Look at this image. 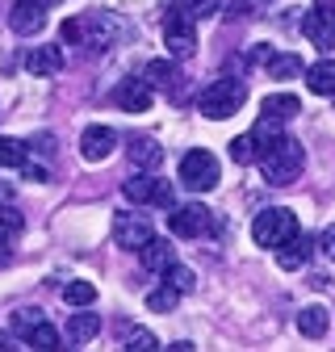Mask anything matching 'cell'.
Listing matches in <instances>:
<instances>
[{
    "label": "cell",
    "instance_id": "1",
    "mask_svg": "<svg viewBox=\"0 0 335 352\" xmlns=\"http://www.w3.org/2000/svg\"><path fill=\"white\" fill-rule=\"evenodd\" d=\"M260 172H264V181L268 185H293L302 176V164H306V155H302V143L298 139H281V143H273L260 160Z\"/></svg>",
    "mask_w": 335,
    "mask_h": 352
},
{
    "label": "cell",
    "instance_id": "2",
    "mask_svg": "<svg viewBox=\"0 0 335 352\" xmlns=\"http://www.w3.org/2000/svg\"><path fill=\"white\" fill-rule=\"evenodd\" d=\"M298 231H302V227H298V214H293V210H281V206L260 210L256 223H251V239H256L260 248H268V252H277L281 243H289Z\"/></svg>",
    "mask_w": 335,
    "mask_h": 352
},
{
    "label": "cell",
    "instance_id": "3",
    "mask_svg": "<svg viewBox=\"0 0 335 352\" xmlns=\"http://www.w3.org/2000/svg\"><path fill=\"white\" fill-rule=\"evenodd\" d=\"M243 101H247V88H243V80H214L209 88H201L197 109H201V118H214V122H222V118L239 113V105H243Z\"/></svg>",
    "mask_w": 335,
    "mask_h": 352
},
{
    "label": "cell",
    "instance_id": "4",
    "mask_svg": "<svg viewBox=\"0 0 335 352\" xmlns=\"http://www.w3.org/2000/svg\"><path fill=\"white\" fill-rule=\"evenodd\" d=\"M181 185L193 189V193H209V189H214L218 185V160H214V151H205V147L185 151V160H181Z\"/></svg>",
    "mask_w": 335,
    "mask_h": 352
},
{
    "label": "cell",
    "instance_id": "5",
    "mask_svg": "<svg viewBox=\"0 0 335 352\" xmlns=\"http://www.w3.org/2000/svg\"><path fill=\"white\" fill-rule=\"evenodd\" d=\"M163 42H168V55H172V59H189L197 51L193 17L181 5H172V9H168V17H163Z\"/></svg>",
    "mask_w": 335,
    "mask_h": 352
},
{
    "label": "cell",
    "instance_id": "6",
    "mask_svg": "<svg viewBox=\"0 0 335 352\" xmlns=\"http://www.w3.org/2000/svg\"><path fill=\"white\" fill-rule=\"evenodd\" d=\"M151 235H155V231H151V223H147L139 210H117V214H113V243H117V248L139 252Z\"/></svg>",
    "mask_w": 335,
    "mask_h": 352
},
{
    "label": "cell",
    "instance_id": "7",
    "mask_svg": "<svg viewBox=\"0 0 335 352\" xmlns=\"http://www.w3.org/2000/svg\"><path fill=\"white\" fill-rule=\"evenodd\" d=\"M168 231L181 235V239H197L209 231V210L201 201H189V206H172L168 210Z\"/></svg>",
    "mask_w": 335,
    "mask_h": 352
},
{
    "label": "cell",
    "instance_id": "8",
    "mask_svg": "<svg viewBox=\"0 0 335 352\" xmlns=\"http://www.w3.org/2000/svg\"><path fill=\"white\" fill-rule=\"evenodd\" d=\"M151 101H155V88L147 84V76H143V80L130 76V80H122V84L113 88V105L126 109V113H147Z\"/></svg>",
    "mask_w": 335,
    "mask_h": 352
},
{
    "label": "cell",
    "instance_id": "9",
    "mask_svg": "<svg viewBox=\"0 0 335 352\" xmlns=\"http://www.w3.org/2000/svg\"><path fill=\"white\" fill-rule=\"evenodd\" d=\"M113 147H117V130H113V126H89V130L80 135V155L89 160V164L109 160Z\"/></svg>",
    "mask_w": 335,
    "mask_h": 352
},
{
    "label": "cell",
    "instance_id": "10",
    "mask_svg": "<svg viewBox=\"0 0 335 352\" xmlns=\"http://www.w3.org/2000/svg\"><path fill=\"white\" fill-rule=\"evenodd\" d=\"M302 34H306V42H314L319 51L335 47V17H331V9H306L302 13Z\"/></svg>",
    "mask_w": 335,
    "mask_h": 352
},
{
    "label": "cell",
    "instance_id": "11",
    "mask_svg": "<svg viewBox=\"0 0 335 352\" xmlns=\"http://www.w3.org/2000/svg\"><path fill=\"white\" fill-rule=\"evenodd\" d=\"M80 25H84V47H93V51H105L113 34L122 30V21L109 13H89V17H80Z\"/></svg>",
    "mask_w": 335,
    "mask_h": 352
},
{
    "label": "cell",
    "instance_id": "12",
    "mask_svg": "<svg viewBox=\"0 0 335 352\" xmlns=\"http://www.w3.org/2000/svg\"><path fill=\"white\" fill-rule=\"evenodd\" d=\"M9 25H13V34H21V38H34L42 25H47V13H42V5H38V0H17V5L9 9Z\"/></svg>",
    "mask_w": 335,
    "mask_h": 352
},
{
    "label": "cell",
    "instance_id": "13",
    "mask_svg": "<svg viewBox=\"0 0 335 352\" xmlns=\"http://www.w3.org/2000/svg\"><path fill=\"white\" fill-rule=\"evenodd\" d=\"M25 72L30 76H59L63 72V51L55 47V42H42V47H34L25 55Z\"/></svg>",
    "mask_w": 335,
    "mask_h": 352
},
{
    "label": "cell",
    "instance_id": "14",
    "mask_svg": "<svg viewBox=\"0 0 335 352\" xmlns=\"http://www.w3.org/2000/svg\"><path fill=\"white\" fill-rule=\"evenodd\" d=\"M310 252H314V239L298 231V235H293L289 243H281V248H277V264L293 273V269H302V264L310 260Z\"/></svg>",
    "mask_w": 335,
    "mask_h": 352
},
{
    "label": "cell",
    "instance_id": "15",
    "mask_svg": "<svg viewBox=\"0 0 335 352\" xmlns=\"http://www.w3.org/2000/svg\"><path fill=\"white\" fill-rule=\"evenodd\" d=\"M139 260H143V269H151V273H163L168 264L176 260V248L168 243V239H155V235H151V239L139 248Z\"/></svg>",
    "mask_w": 335,
    "mask_h": 352
},
{
    "label": "cell",
    "instance_id": "16",
    "mask_svg": "<svg viewBox=\"0 0 335 352\" xmlns=\"http://www.w3.org/2000/svg\"><path fill=\"white\" fill-rule=\"evenodd\" d=\"M306 88L314 97H335V59H319L306 67Z\"/></svg>",
    "mask_w": 335,
    "mask_h": 352
},
{
    "label": "cell",
    "instance_id": "17",
    "mask_svg": "<svg viewBox=\"0 0 335 352\" xmlns=\"http://www.w3.org/2000/svg\"><path fill=\"white\" fill-rule=\"evenodd\" d=\"M93 336H101V315L80 306V311L67 319V340L71 344H84V340H93Z\"/></svg>",
    "mask_w": 335,
    "mask_h": 352
},
{
    "label": "cell",
    "instance_id": "18",
    "mask_svg": "<svg viewBox=\"0 0 335 352\" xmlns=\"http://www.w3.org/2000/svg\"><path fill=\"white\" fill-rule=\"evenodd\" d=\"M327 327H331L327 306H302V311H298V331H302L306 340H323Z\"/></svg>",
    "mask_w": 335,
    "mask_h": 352
},
{
    "label": "cell",
    "instance_id": "19",
    "mask_svg": "<svg viewBox=\"0 0 335 352\" xmlns=\"http://www.w3.org/2000/svg\"><path fill=\"white\" fill-rule=\"evenodd\" d=\"M268 118H277V122H289V118H298L302 113V101L298 97H289V93H277V97H264V105H260Z\"/></svg>",
    "mask_w": 335,
    "mask_h": 352
},
{
    "label": "cell",
    "instance_id": "20",
    "mask_svg": "<svg viewBox=\"0 0 335 352\" xmlns=\"http://www.w3.org/2000/svg\"><path fill=\"white\" fill-rule=\"evenodd\" d=\"M25 344H30L34 352H55V348H63V336H59L51 323H38V327L25 331Z\"/></svg>",
    "mask_w": 335,
    "mask_h": 352
},
{
    "label": "cell",
    "instance_id": "21",
    "mask_svg": "<svg viewBox=\"0 0 335 352\" xmlns=\"http://www.w3.org/2000/svg\"><path fill=\"white\" fill-rule=\"evenodd\" d=\"M163 160V147L155 139H130V164L135 168H155Z\"/></svg>",
    "mask_w": 335,
    "mask_h": 352
},
{
    "label": "cell",
    "instance_id": "22",
    "mask_svg": "<svg viewBox=\"0 0 335 352\" xmlns=\"http://www.w3.org/2000/svg\"><path fill=\"white\" fill-rule=\"evenodd\" d=\"M155 189H159V181H155V176H130V181L122 185V193L130 197L135 206H147V201H155Z\"/></svg>",
    "mask_w": 335,
    "mask_h": 352
},
{
    "label": "cell",
    "instance_id": "23",
    "mask_svg": "<svg viewBox=\"0 0 335 352\" xmlns=\"http://www.w3.org/2000/svg\"><path fill=\"white\" fill-rule=\"evenodd\" d=\"M176 302H181V289L163 281L159 289H151V294H147V311H159V315H168V311H176Z\"/></svg>",
    "mask_w": 335,
    "mask_h": 352
},
{
    "label": "cell",
    "instance_id": "24",
    "mask_svg": "<svg viewBox=\"0 0 335 352\" xmlns=\"http://www.w3.org/2000/svg\"><path fill=\"white\" fill-rule=\"evenodd\" d=\"M147 84L151 88H172L176 84V63L172 59H151L147 63Z\"/></svg>",
    "mask_w": 335,
    "mask_h": 352
},
{
    "label": "cell",
    "instance_id": "25",
    "mask_svg": "<svg viewBox=\"0 0 335 352\" xmlns=\"http://www.w3.org/2000/svg\"><path fill=\"white\" fill-rule=\"evenodd\" d=\"M268 76H273V80H298V76H306V67H302L298 55H273Z\"/></svg>",
    "mask_w": 335,
    "mask_h": 352
},
{
    "label": "cell",
    "instance_id": "26",
    "mask_svg": "<svg viewBox=\"0 0 335 352\" xmlns=\"http://www.w3.org/2000/svg\"><path fill=\"white\" fill-rule=\"evenodd\" d=\"M122 348H130V352H155L159 340H155L147 327H126V331H122Z\"/></svg>",
    "mask_w": 335,
    "mask_h": 352
},
{
    "label": "cell",
    "instance_id": "27",
    "mask_svg": "<svg viewBox=\"0 0 335 352\" xmlns=\"http://www.w3.org/2000/svg\"><path fill=\"white\" fill-rule=\"evenodd\" d=\"M63 298H67V306H93L97 302V285L93 281H67Z\"/></svg>",
    "mask_w": 335,
    "mask_h": 352
},
{
    "label": "cell",
    "instance_id": "28",
    "mask_svg": "<svg viewBox=\"0 0 335 352\" xmlns=\"http://www.w3.org/2000/svg\"><path fill=\"white\" fill-rule=\"evenodd\" d=\"M163 281H168V285H176L181 294H193V289H197V277H193V269H185V264H176V260L163 269Z\"/></svg>",
    "mask_w": 335,
    "mask_h": 352
},
{
    "label": "cell",
    "instance_id": "29",
    "mask_svg": "<svg viewBox=\"0 0 335 352\" xmlns=\"http://www.w3.org/2000/svg\"><path fill=\"white\" fill-rule=\"evenodd\" d=\"M256 135H251V130H247V135H239V139H231V160L235 164H256Z\"/></svg>",
    "mask_w": 335,
    "mask_h": 352
},
{
    "label": "cell",
    "instance_id": "30",
    "mask_svg": "<svg viewBox=\"0 0 335 352\" xmlns=\"http://www.w3.org/2000/svg\"><path fill=\"white\" fill-rule=\"evenodd\" d=\"M0 168H25V143L21 139H0Z\"/></svg>",
    "mask_w": 335,
    "mask_h": 352
},
{
    "label": "cell",
    "instance_id": "31",
    "mask_svg": "<svg viewBox=\"0 0 335 352\" xmlns=\"http://www.w3.org/2000/svg\"><path fill=\"white\" fill-rule=\"evenodd\" d=\"M176 5L193 17V21H201V17H214V9H218V0H176Z\"/></svg>",
    "mask_w": 335,
    "mask_h": 352
},
{
    "label": "cell",
    "instance_id": "32",
    "mask_svg": "<svg viewBox=\"0 0 335 352\" xmlns=\"http://www.w3.org/2000/svg\"><path fill=\"white\" fill-rule=\"evenodd\" d=\"M21 227H25V223H21V214H17V210H0V235L17 239V235H21Z\"/></svg>",
    "mask_w": 335,
    "mask_h": 352
},
{
    "label": "cell",
    "instance_id": "33",
    "mask_svg": "<svg viewBox=\"0 0 335 352\" xmlns=\"http://www.w3.org/2000/svg\"><path fill=\"white\" fill-rule=\"evenodd\" d=\"M59 34H63V42H84V25H80V17H67V21L59 25Z\"/></svg>",
    "mask_w": 335,
    "mask_h": 352
},
{
    "label": "cell",
    "instance_id": "34",
    "mask_svg": "<svg viewBox=\"0 0 335 352\" xmlns=\"http://www.w3.org/2000/svg\"><path fill=\"white\" fill-rule=\"evenodd\" d=\"M38 323H42L38 311H17V315H13V327H17V331H30V327H38Z\"/></svg>",
    "mask_w": 335,
    "mask_h": 352
},
{
    "label": "cell",
    "instance_id": "35",
    "mask_svg": "<svg viewBox=\"0 0 335 352\" xmlns=\"http://www.w3.org/2000/svg\"><path fill=\"white\" fill-rule=\"evenodd\" d=\"M172 201H176L172 185H168V181H159V189H155V201H151V206H163V210H172Z\"/></svg>",
    "mask_w": 335,
    "mask_h": 352
},
{
    "label": "cell",
    "instance_id": "36",
    "mask_svg": "<svg viewBox=\"0 0 335 352\" xmlns=\"http://www.w3.org/2000/svg\"><path fill=\"white\" fill-rule=\"evenodd\" d=\"M25 176H30L34 185H47V181H51V172H47V168H38V164H25Z\"/></svg>",
    "mask_w": 335,
    "mask_h": 352
},
{
    "label": "cell",
    "instance_id": "37",
    "mask_svg": "<svg viewBox=\"0 0 335 352\" xmlns=\"http://www.w3.org/2000/svg\"><path fill=\"white\" fill-rule=\"evenodd\" d=\"M5 264H13V239L0 235V269H5Z\"/></svg>",
    "mask_w": 335,
    "mask_h": 352
},
{
    "label": "cell",
    "instance_id": "38",
    "mask_svg": "<svg viewBox=\"0 0 335 352\" xmlns=\"http://www.w3.org/2000/svg\"><path fill=\"white\" fill-rule=\"evenodd\" d=\"M319 243H323V252H327V256L335 260V223H331V227L323 231V239H319Z\"/></svg>",
    "mask_w": 335,
    "mask_h": 352
},
{
    "label": "cell",
    "instance_id": "39",
    "mask_svg": "<svg viewBox=\"0 0 335 352\" xmlns=\"http://www.w3.org/2000/svg\"><path fill=\"white\" fill-rule=\"evenodd\" d=\"M38 151L51 155V151H55V139H51V135H38Z\"/></svg>",
    "mask_w": 335,
    "mask_h": 352
},
{
    "label": "cell",
    "instance_id": "40",
    "mask_svg": "<svg viewBox=\"0 0 335 352\" xmlns=\"http://www.w3.org/2000/svg\"><path fill=\"white\" fill-rule=\"evenodd\" d=\"M38 5H51V0H38Z\"/></svg>",
    "mask_w": 335,
    "mask_h": 352
},
{
    "label": "cell",
    "instance_id": "41",
    "mask_svg": "<svg viewBox=\"0 0 335 352\" xmlns=\"http://www.w3.org/2000/svg\"><path fill=\"white\" fill-rule=\"evenodd\" d=\"M331 17H335V5H331Z\"/></svg>",
    "mask_w": 335,
    "mask_h": 352
}]
</instances>
